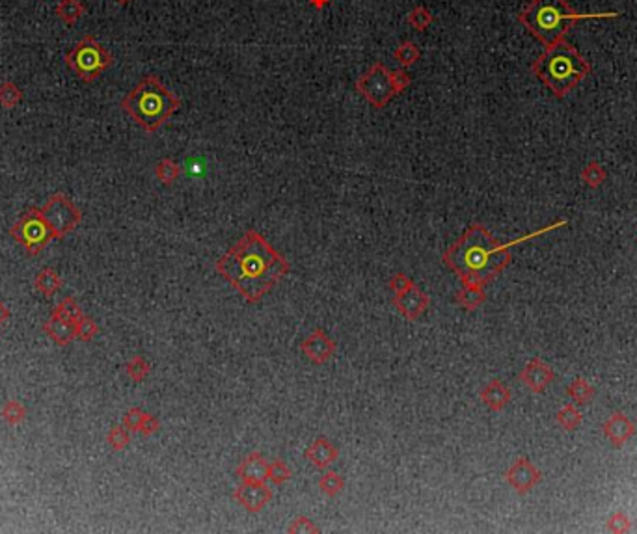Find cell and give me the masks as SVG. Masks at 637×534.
<instances>
[{"mask_svg": "<svg viewBox=\"0 0 637 534\" xmlns=\"http://www.w3.org/2000/svg\"><path fill=\"white\" fill-rule=\"evenodd\" d=\"M520 380L529 387L531 391L541 393L553 380V372L544 361L531 360L526 365V369L520 372Z\"/></svg>", "mask_w": 637, "mask_h": 534, "instance_id": "cell-16", "label": "cell"}, {"mask_svg": "<svg viewBox=\"0 0 637 534\" xmlns=\"http://www.w3.org/2000/svg\"><path fill=\"white\" fill-rule=\"evenodd\" d=\"M610 527L613 530H628V518L624 514H615L610 519Z\"/></svg>", "mask_w": 637, "mask_h": 534, "instance_id": "cell-42", "label": "cell"}, {"mask_svg": "<svg viewBox=\"0 0 637 534\" xmlns=\"http://www.w3.org/2000/svg\"><path fill=\"white\" fill-rule=\"evenodd\" d=\"M356 91L373 106V108H386L390 100L395 97L392 84V71L382 62H375L366 73H361L356 80Z\"/></svg>", "mask_w": 637, "mask_h": 534, "instance_id": "cell-8", "label": "cell"}, {"mask_svg": "<svg viewBox=\"0 0 637 534\" xmlns=\"http://www.w3.org/2000/svg\"><path fill=\"white\" fill-rule=\"evenodd\" d=\"M481 400L484 406L490 408L492 412H501L510 400V391L499 380H490L481 389Z\"/></svg>", "mask_w": 637, "mask_h": 534, "instance_id": "cell-19", "label": "cell"}, {"mask_svg": "<svg viewBox=\"0 0 637 534\" xmlns=\"http://www.w3.org/2000/svg\"><path fill=\"white\" fill-rule=\"evenodd\" d=\"M393 58L397 60V64L401 67L408 69L418 64V60L421 58V51L414 41H403L393 51Z\"/></svg>", "mask_w": 637, "mask_h": 534, "instance_id": "cell-23", "label": "cell"}, {"mask_svg": "<svg viewBox=\"0 0 637 534\" xmlns=\"http://www.w3.org/2000/svg\"><path fill=\"white\" fill-rule=\"evenodd\" d=\"M0 417L4 419L6 424L17 426L27 419V408L22 406L19 400H8L4 402V406L0 410Z\"/></svg>", "mask_w": 637, "mask_h": 534, "instance_id": "cell-28", "label": "cell"}, {"mask_svg": "<svg viewBox=\"0 0 637 534\" xmlns=\"http://www.w3.org/2000/svg\"><path fill=\"white\" fill-rule=\"evenodd\" d=\"M291 469L283 460L269 462V473H266V481L272 482L274 486H282L291 478Z\"/></svg>", "mask_w": 637, "mask_h": 534, "instance_id": "cell-31", "label": "cell"}, {"mask_svg": "<svg viewBox=\"0 0 637 534\" xmlns=\"http://www.w3.org/2000/svg\"><path fill=\"white\" fill-rule=\"evenodd\" d=\"M621 13H579L567 4V0H531L518 13V22L531 36L548 47L563 39L568 30L579 21L587 19H615Z\"/></svg>", "mask_w": 637, "mask_h": 534, "instance_id": "cell-4", "label": "cell"}, {"mask_svg": "<svg viewBox=\"0 0 637 534\" xmlns=\"http://www.w3.org/2000/svg\"><path fill=\"white\" fill-rule=\"evenodd\" d=\"M53 315L64 318V320H67V323L71 324H77L80 318L84 317V311H82V307L79 306V301L75 300V298L67 297L62 301H58V306L53 309Z\"/></svg>", "mask_w": 637, "mask_h": 534, "instance_id": "cell-24", "label": "cell"}, {"mask_svg": "<svg viewBox=\"0 0 637 534\" xmlns=\"http://www.w3.org/2000/svg\"><path fill=\"white\" fill-rule=\"evenodd\" d=\"M64 285V280H62V275L53 270L51 266H45L43 270H39L34 278V287H36V291L39 294H43L45 298H53L56 292L62 289Z\"/></svg>", "mask_w": 637, "mask_h": 534, "instance_id": "cell-20", "label": "cell"}, {"mask_svg": "<svg viewBox=\"0 0 637 534\" xmlns=\"http://www.w3.org/2000/svg\"><path fill=\"white\" fill-rule=\"evenodd\" d=\"M591 64L567 39H559L544 47L531 64V71L558 99L567 97L570 91L591 74Z\"/></svg>", "mask_w": 637, "mask_h": 534, "instance_id": "cell-3", "label": "cell"}, {"mask_svg": "<svg viewBox=\"0 0 637 534\" xmlns=\"http://www.w3.org/2000/svg\"><path fill=\"white\" fill-rule=\"evenodd\" d=\"M181 108V99L159 77L148 74L122 99V110L148 134H155Z\"/></svg>", "mask_w": 637, "mask_h": 534, "instance_id": "cell-5", "label": "cell"}, {"mask_svg": "<svg viewBox=\"0 0 637 534\" xmlns=\"http://www.w3.org/2000/svg\"><path fill=\"white\" fill-rule=\"evenodd\" d=\"M10 317H11V311L8 309V306H6L4 301L0 300V326L8 323V318Z\"/></svg>", "mask_w": 637, "mask_h": 534, "instance_id": "cell-43", "label": "cell"}, {"mask_svg": "<svg viewBox=\"0 0 637 534\" xmlns=\"http://www.w3.org/2000/svg\"><path fill=\"white\" fill-rule=\"evenodd\" d=\"M393 306L397 307V311L404 318L418 320L430 307V297L423 289H420L416 283H412L406 291L393 294Z\"/></svg>", "mask_w": 637, "mask_h": 534, "instance_id": "cell-10", "label": "cell"}, {"mask_svg": "<svg viewBox=\"0 0 637 534\" xmlns=\"http://www.w3.org/2000/svg\"><path fill=\"white\" fill-rule=\"evenodd\" d=\"M43 332L53 339L54 343L60 344V346H67V344L73 343L75 339H77V326L64 320V318L56 317L53 313H51V318H49L47 323L43 324Z\"/></svg>", "mask_w": 637, "mask_h": 534, "instance_id": "cell-17", "label": "cell"}, {"mask_svg": "<svg viewBox=\"0 0 637 534\" xmlns=\"http://www.w3.org/2000/svg\"><path fill=\"white\" fill-rule=\"evenodd\" d=\"M318 488H321L326 495L334 497V495H340V493L343 492V488H345V478H343L340 473H335V471H326V473L318 478Z\"/></svg>", "mask_w": 637, "mask_h": 534, "instance_id": "cell-29", "label": "cell"}, {"mask_svg": "<svg viewBox=\"0 0 637 534\" xmlns=\"http://www.w3.org/2000/svg\"><path fill=\"white\" fill-rule=\"evenodd\" d=\"M43 216L47 220V223L51 226L54 233V240L65 238L70 233H73L75 229L79 228V223L82 222V212L70 197L65 194H53L49 197L47 203L41 209Z\"/></svg>", "mask_w": 637, "mask_h": 534, "instance_id": "cell-9", "label": "cell"}, {"mask_svg": "<svg viewBox=\"0 0 637 534\" xmlns=\"http://www.w3.org/2000/svg\"><path fill=\"white\" fill-rule=\"evenodd\" d=\"M558 421L563 429L574 430L579 423H581V415H579V412H576V408L567 404V406L558 413Z\"/></svg>", "mask_w": 637, "mask_h": 534, "instance_id": "cell-36", "label": "cell"}, {"mask_svg": "<svg viewBox=\"0 0 637 534\" xmlns=\"http://www.w3.org/2000/svg\"><path fill=\"white\" fill-rule=\"evenodd\" d=\"M159 429H160L159 419L155 417V415H151V413H148V415H146V419L142 421V424H140L139 432L142 436H146V438H148V436H153L155 432H157Z\"/></svg>", "mask_w": 637, "mask_h": 534, "instance_id": "cell-41", "label": "cell"}, {"mask_svg": "<svg viewBox=\"0 0 637 534\" xmlns=\"http://www.w3.org/2000/svg\"><path fill=\"white\" fill-rule=\"evenodd\" d=\"M406 21H408V25L414 28V30H418V32H423V30H427V28L432 25V21H435V15H432V13H430L425 6H416V8L410 10L408 15H406Z\"/></svg>", "mask_w": 637, "mask_h": 534, "instance_id": "cell-30", "label": "cell"}, {"mask_svg": "<svg viewBox=\"0 0 637 534\" xmlns=\"http://www.w3.org/2000/svg\"><path fill=\"white\" fill-rule=\"evenodd\" d=\"M106 443L110 445L114 450H123L127 449L131 443V430L127 426H114L110 429V432L106 434Z\"/></svg>", "mask_w": 637, "mask_h": 534, "instance_id": "cell-32", "label": "cell"}, {"mask_svg": "<svg viewBox=\"0 0 637 534\" xmlns=\"http://www.w3.org/2000/svg\"><path fill=\"white\" fill-rule=\"evenodd\" d=\"M412 283H414V281L410 280L408 275L403 274V272H397V274L390 280V289H392L393 294H399V292L406 291Z\"/></svg>", "mask_w": 637, "mask_h": 534, "instance_id": "cell-40", "label": "cell"}, {"mask_svg": "<svg viewBox=\"0 0 637 534\" xmlns=\"http://www.w3.org/2000/svg\"><path fill=\"white\" fill-rule=\"evenodd\" d=\"M10 237L32 257L41 254L54 240L53 229L43 216L41 209L37 207H30L17 218V222L10 228Z\"/></svg>", "mask_w": 637, "mask_h": 534, "instance_id": "cell-7", "label": "cell"}, {"mask_svg": "<svg viewBox=\"0 0 637 534\" xmlns=\"http://www.w3.org/2000/svg\"><path fill=\"white\" fill-rule=\"evenodd\" d=\"M214 268L248 304H257L289 274L285 257L255 229H248Z\"/></svg>", "mask_w": 637, "mask_h": 534, "instance_id": "cell-1", "label": "cell"}, {"mask_svg": "<svg viewBox=\"0 0 637 534\" xmlns=\"http://www.w3.org/2000/svg\"><path fill=\"white\" fill-rule=\"evenodd\" d=\"M266 473H269V462L259 450H252L235 469V475L243 482H266Z\"/></svg>", "mask_w": 637, "mask_h": 534, "instance_id": "cell-15", "label": "cell"}, {"mask_svg": "<svg viewBox=\"0 0 637 534\" xmlns=\"http://www.w3.org/2000/svg\"><path fill=\"white\" fill-rule=\"evenodd\" d=\"M233 499L250 514H257L272 501V492L265 482H240V486L235 488Z\"/></svg>", "mask_w": 637, "mask_h": 534, "instance_id": "cell-11", "label": "cell"}, {"mask_svg": "<svg viewBox=\"0 0 637 534\" xmlns=\"http://www.w3.org/2000/svg\"><path fill=\"white\" fill-rule=\"evenodd\" d=\"M306 458L314 467L317 469H328L334 462H337L340 458V449L335 447L328 438H324V436H318L315 438L309 447L306 449Z\"/></svg>", "mask_w": 637, "mask_h": 534, "instance_id": "cell-14", "label": "cell"}, {"mask_svg": "<svg viewBox=\"0 0 637 534\" xmlns=\"http://www.w3.org/2000/svg\"><path fill=\"white\" fill-rule=\"evenodd\" d=\"M117 4H129V2H133V0H116Z\"/></svg>", "mask_w": 637, "mask_h": 534, "instance_id": "cell-45", "label": "cell"}, {"mask_svg": "<svg viewBox=\"0 0 637 534\" xmlns=\"http://www.w3.org/2000/svg\"><path fill=\"white\" fill-rule=\"evenodd\" d=\"M568 395H570L576 402L587 404L591 398L595 397V389H593L584 378H578V380L572 382V386L568 387Z\"/></svg>", "mask_w": 637, "mask_h": 534, "instance_id": "cell-34", "label": "cell"}, {"mask_svg": "<svg viewBox=\"0 0 637 534\" xmlns=\"http://www.w3.org/2000/svg\"><path fill=\"white\" fill-rule=\"evenodd\" d=\"M300 350H302V354L309 361H314L317 365H323V363L330 361V358L335 354V343L334 339L328 337V334L323 328H315L300 343Z\"/></svg>", "mask_w": 637, "mask_h": 534, "instance_id": "cell-12", "label": "cell"}, {"mask_svg": "<svg viewBox=\"0 0 637 534\" xmlns=\"http://www.w3.org/2000/svg\"><path fill=\"white\" fill-rule=\"evenodd\" d=\"M146 415H148V413L143 412L142 408L139 406L129 408L127 412H125V415H123V426H127L131 432H139L140 424H142V421L146 419Z\"/></svg>", "mask_w": 637, "mask_h": 534, "instance_id": "cell-37", "label": "cell"}, {"mask_svg": "<svg viewBox=\"0 0 637 534\" xmlns=\"http://www.w3.org/2000/svg\"><path fill=\"white\" fill-rule=\"evenodd\" d=\"M581 179L591 188H598L605 181V169L600 164H596V162H589V164L581 169Z\"/></svg>", "mask_w": 637, "mask_h": 534, "instance_id": "cell-33", "label": "cell"}, {"mask_svg": "<svg viewBox=\"0 0 637 534\" xmlns=\"http://www.w3.org/2000/svg\"><path fill=\"white\" fill-rule=\"evenodd\" d=\"M181 175V166L177 164L176 160L172 159H162L157 162L155 166V177L162 183V185L170 186L174 185Z\"/></svg>", "mask_w": 637, "mask_h": 534, "instance_id": "cell-25", "label": "cell"}, {"mask_svg": "<svg viewBox=\"0 0 637 534\" xmlns=\"http://www.w3.org/2000/svg\"><path fill=\"white\" fill-rule=\"evenodd\" d=\"M289 533H295V534H317V533H321V529H318L317 525H315L314 521H311V519L306 518V516H298V518L292 519V523L289 525Z\"/></svg>", "mask_w": 637, "mask_h": 534, "instance_id": "cell-38", "label": "cell"}, {"mask_svg": "<svg viewBox=\"0 0 637 534\" xmlns=\"http://www.w3.org/2000/svg\"><path fill=\"white\" fill-rule=\"evenodd\" d=\"M65 65L79 77L82 82H96L106 69L114 64V56L94 36H84L75 43L73 48L65 54Z\"/></svg>", "mask_w": 637, "mask_h": 534, "instance_id": "cell-6", "label": "cell"}, {"mask_svg": "<svg viewBox=\"0 0 637 534\" xmlns=\"http://www.w3.org/2000/svg\"><path fill=\"white\" fill-rule=\"evenodd\" d=\"M605 436L610 438V441L617 447H621L633 436V424L630 423V419L622 413H615L611 415L604 424Z\"/></svg>", "mask_w": 637, "mask_h": 534, "instance_id": "cell-18", "label": "cell"}, {"mask_svg": "<svg viewBox=\"0 0 637 534\" xmlns=\"http://www.w3.org/2000/svg\"><path fill=\"white\" fill-rule=\"evenodd\" d=\"M392 84L393 90H395V96H401L410 84H412V79H410V74L406 69H395L392 71Z\"/></svg>", "mask_w": 637, "mask_h": 534, "instance_id": "cell-39", "label": "cell"}, {"mask_svg": "<svg viewBox=\"0 0 637 534\" xmlns=\"http://www.w3.org/2000/svg\"><path fill=\"white\" fill-rule=\"evenodd\" d=\"M75 326H77V339H80V341H91L99 334V326H97L96 320L91 317H86V315Z\"/></svg>", "mask_w": 637, "mask_h": 534, "instance_id": "cell-35", "label": "cell"}, {"mask_svg": "<svg viewBox=\"0 0 637 534\" xmlns=\"http://www.w3.org/2000/svg\"><path fill=\"white\" fill-rule=\"evenodd\" d=\"M123 369H125V375H127L131 380L140 384V382L146 380L149 376V372H151V363H149L146 358H142V356H133V358L125 363Z\"/></svg>", "mask_w": 637, "mask_h": 534, "instance_id": "cell-26", "label": "cell"}, {"mask_svg": "<svg viewBox=\"0 0 637 534\" xmlns=\"http://www.w3.org/2000/svg\"><path fill=\"white\" fill-rule=\"evenodd\" d=\"M309 4L314 6L315 10H324L330 4V0H309Z\"/></svg>", "mask_w": 637, "mask_h": 534, "instance_id": "cell-44", "label": "cell"}, {"mask_svg": "<svg viewBox=\"0 0 637 534\" xmlns=\"http://www.w3.org/2000/svg\"><path fill=\"white\" fill-rule=\"evenodd\" d=\"M21 100H22V91H21V88L15 84V82H11V80H4V82L0 84V106H2V108H6V110H11V108H15Z\"/></svg>", "mask_w": 637, "mask_h": 534, "instance_id": "cell-27", "label": "cell"}, {"mask_svg": "<svg viewBox=\"0 0 637 534\" xmlns=\"http://www.w3.org/2000/svg\"><path fill=\"white\" fill-rule=\"evenodd\" d=\"M86 13V6L80 2V0H60L58 6H56V15L58 19L67 25V27H73L77 22L82 19V15Z\"/></svg>", "mask_w": 637, "mask_h": 534, "instance_id": "cell-21", "label": "cell"}, {"mask_svg": "<svg viewBox=\"0 0 637 534\" xmlns=\"http://www.w3.org/2000/svg\"><path fill=\"white\" fill-rule=\"evenodd\" d=\"M510 244H499L483 223H472L442 259L462 280V285H489L510 263Z\"/></svg>", "mask_w": 637, "mask_h": 534, "instance_id": "cell-2", "label": "cell"}, {"mask_svg": "<svg viewBox=\"0 0 637 534\" xmlns=\"http://www.w3.org/2000/svg\"><path fill=\"white\" fill-rule=\"evenodd\" d=\"M455 298H457V304L464 309V311H475V309L483 304L487 294H484L483 287L462 285V289L457 292V297Z\"/></svg>", "mask_w": 637, "mask_h": 534, "instance_id": "cell-22", "label": "cell"}, {"mask_svg": "<svg viewBox=\"0 0 637 534\" xmlns=\"http://www.w3.org/2000/svg\"><path fill=\"white\" fill-rule=\"evenodd\" d=\"M505 478L509 482L510 486L515 488L518 493H527L531 488L539 484L541 481V473L531 466V462L527 458H518V460L509 467V471L505 473Z\"/></svg>", "mask_w": 637, "mask_h": 534, "instance_id": "cell-13", "label": "cell"}]
</instances>
